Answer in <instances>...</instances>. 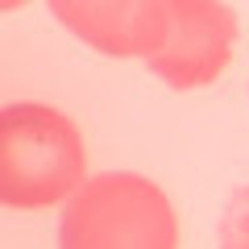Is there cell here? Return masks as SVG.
<instances>
[{
  "instance_id": "1",
  "label": "cell",
  "mask_w": 249,
  "mask_h": 249,
  "mask_svg": "<svg viewBox=\"0 0 249 249\" xmlns=\"http://www.w3.org/2000/svg\"><path fill=\"white\" fill-rule=\"evenodd\" d=\"M88 178V145L50 104L0 108V204L17 212L67 204Z\"/></svg>"
},
{
  "instance_id": "2",
  "label": "cell",
  "mask_w": 249,
  "mask_h": 249,
  "mask_svg": "<svg viewBox=\"0 0 249 249\" xmlns=\"http://www.w3.org/2000/svg\"><path fill=\"white\" fill-rule=\"evenodd\" d=\"M58 249H178V216L158 183L104 170L62 204Z\"/></svg>"
},
{
  "instance_id": "3",
  "label": "cell",
  "mask_w": 249,
  "mask_h": 249,
  "mask_svg": "<svg viewBox=\"0 0 249 249\" xmlns=\"http://www.w3.org/2000/svg\"><path fill=\"white\" fill-rule=\"evenodd\" d=\"M237 46V13L220 0H170V34L150 71L178 91L208 88L224 75Z\"/></svg>"
},
{
  "instance_id": "4",
  "label": "cell",
  "mask_w": 249,
  "mask_h": 249,
  "mask_svg": "<svg viewBox=\"0 0 249 249\" xmlns=\"http://www.w3.org/2000/svg\"><path fill=\"white\" fill-rule=\"evenodd\" d=\"M50 13L112 58H154L170 34V0H54Z\"/></svg>"
},
{
  "instance_id": "5",
  "label": "cell",
  "mask_w": 249,
  "mask_h": 249,
  "mask_svg": "<svg viewBox=\"0 0 249 249\" xmlns=\"http://www.w3.org/2000/svg\"><path fill=\"white\" fill-rule=\"evenodd\" d=\"M220 249H249V187L229 199L220 220Z\"/></svg>"
}]
</instances>
